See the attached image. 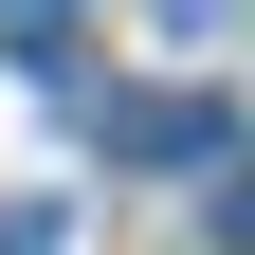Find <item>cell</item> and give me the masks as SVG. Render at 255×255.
<instances>
[{
	"instance_id": "obj_1",
	"label": "cell",
	"mask_w": 255,
	"mask_h": 255,
	"mask_svg": "<svg viewBox=\"0 0 255 255\" xmlns=\"http://www.w3.org/2000/svg\"><path fill=\"white\" fill-rule=\"evenodd\" d=\"M110 146H146V164H219L237 128H219L201 91H128V110H110Z\"/></svg>"
},
{
	"instance_id": "obj_2",
	"label": "cell",
	"mask_w": 255,
	"mask_h": 255,
	"mask_svg": "<svg viewBox=\"0 0 255 255\" xmlns=\"http://www.w3.org/2000/svg\"><path fill=\"white\" fill-rule=\"evenodd\" d=\"M55 18H73V0H0V37H55Z\"/></svg>"
}]
</instances>
